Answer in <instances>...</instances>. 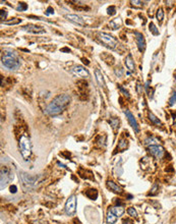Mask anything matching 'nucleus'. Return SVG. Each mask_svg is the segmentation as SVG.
I'll use <instances>...</instances> for the list:
<instances>
[{"mask_svg": "<svg viewBox=\"0 0 176 224\" xmlns=\"http://www.w3.org/2000/svg\"><path fill=\"white\" fill-rule=\"evenodd\" d=\"M70 96L67 94H60L55 97L45 108V113L49 116H56L61 114L69 105Z\"/></svg>", "mask_w": 176, "mask_h": 224, "instance_id": "f257e3e1", "label": "nucleus"}, {"mask_svg": "<svg viewBox=\"0 0 176 224\" xmlns=\"http://www.w3.org/2000/svg\"><path fill=\"white\" fill-rule=\"evenodd\" d=\"M2 64L8 69L16 71L20 66V60L19 56L12 51H5L1 57Z\"/></svg>", "mask_w": 176, "mask_h": 224, "instance_id": "f03ea898", "label": "nucleus"}, {"mask_svg": "<svg viewBox=\"0 0 176 224\" xmlns=\"http://www.w3.org/2000/svg\"><path fill=\"white\" fill-rule=\"evenodd\" d=\"M19 151L20 154H22V158L27 161L29 158L32 155V144H31V140L27 135H22L19 138Z\"/></svg>", "mask_w": 176, "mask_h": 224, "instance_id": "7ed1b4c3", "label": "nucleus"}, {"mask_svg": "<svg viewBox=\"0 0 176 224\" xmlns=\"http://www.w3.org/2000/svg\"><path fill=\"white\" fill-rule=\"evenodd\" d=\"M19 179L22 180L25 187L29 188H34L40 182V177L36 175H31L26 172H19Z\"/></svg>", "mask_w": 176, "mask_h": 224, "instance_id": "20e7f679", "label": "nucleus"}, {"mask_svg": "<svg viewBox=\"0 0 176 224\" xmlns=\"http://www.w3.org/2000/svg\"><path fill=\"white\" fill-rule=\"evenodd\" d=\"M98 38L106 47L110 48V49H114L116 47L117 39L114 36H112V35H110L108 33H104V32H100V33H98Z\"/></svg>", "mask_w": 176, "mask_h": 224, "instance_id": "39448f33", "label": "nucleus"}, {"mask_svg": "<svg viewBox=\"0 0 176 224\" xmlns=\"http://www.w3.org/2000/svg\"><path fill=\"white\" fill-rule=\"evenodd\" d=\"M65 213L69 216H71L77 211V197L74 195H71L66 201L65 204Z\"/></svg>", "mask_w": 176, "mask_h": 224, "instance_id": "423d86ee", "label": "nucleus"}, {"mask_svg": "<svg viewBox=\"0 0 176 224\" xmlns=\"http://www.w3.org/2000/svg\"><path fill=\"white\" fill-rule=\"evenodd\" d=\"M12 178H13V175L11 174L9 169H7V168H4L3 169V168H2L1 169V176H0V179H1L0 188H1V190H3V188L8 184V182H9Z\"/></svg>", "mask_w": 176, "mask_h": 224, "instance_id": "0eeeda50", "label": "nucleus"}, {"mask_svg": "<svg viewBox=\"0 0 176 224\" xmlns=\"http://www.w3.org/2000/svg\"><path fill=\"white\" fill-rule=\"evenodd\" d=\"M149 152L153 155L155 158L160 159L164 155V148L159 145H150L149 146Z\"/></svg>", "mask_w": 176, "mask_h": 224, "instance_id": "6e6552de", "label": "nucleus"}, {"mask_svg": "<svg viewBox=\"0 0 176 224\" xmlns=\"http://www.w3.org/2000/svg\"><path fill=\"white\" fill-rule=\"evenodd\" d=\"M71 72L75 75V77H78V78H88L90 75L88 69H86L84 66H81V65L73 66V67L71 68Z\"/></svg>", "mask_w": 176, "mask_h": 224, "instance_id": "1a4fd4ad", "label": "nucleus"}, {"mask_svg": "<svg viewBox=\"0 0 176 224\" xmlns=\"http://www.w3.org/2000/svg\"><path fill=\"white\" fill-rule=\"evenodd\" d=\"M124 114L126 115V118H127V120H128V122H129V124H130V126L133 127V130L136 133H139L140 132V126H139V123H137V121H136V119L134 118V116H133V113H131L129 110H124Z\"/></svg>", "mask_w": 176, "mask_h": 224, "instance_id": "9d476101", "label": "nucleus"}, {"mask_svg": "<svg viewBox=\"0 0 176 224\" xmlns=\"http://www.w3.org/2000/svg\"><path fill=\"white\" fill-rule=\"evenodd\" d=\"M23 31L29 32V33H33V34H44L45 33V30L44 28L40 27V26H36V25H27L23 26L22 28Z\"/></svg>", "mask_w": 176, "mask_h": 224, "instance_id": "9b49d317", "label": "nucleus"}, {"mask_svg": "<svg viewBox=\"0 0 176 224\" xmlns=\"http://www.w3.org/2000/svg\"><path fill=\"white\" fill-rule=\"evenodd\" d=\"M134 37H136V41L137 47H139V50L140 52L145 51L146 41H145V38L143 36V34L140 33V32H134Z\"/></svg>", "mask_w": 176, "mask_h": 224, "instance_id": "f8f14e48", "label": "nucleus"}, {"mask_svg": "<svg viewBox=\"0 0 176 224\" xmlns=\"http://www.w3.org/2000/svg\"><path fill=\"white\" fill-rule=\"evenodd\" d=\"M64 16H65L66 19H68L69 22H73V24H77L78 26H85L84 19L80 16H78V14H65Z\"/></svg>", "mask_w": 176, "mask_h": 224, "instance_id": "ddd939ff", "label": "nucleus"}, {"mask_svg": "<svg viewBox=\"0 0 176 224\" xmlns=\"http://www.w3.org/2000/svg\"><path fill=\"white\" fill-rule=\"evenodd\" d=\"M124 63H125V65H126L127 69L130 72H133L134 71H136V65H134V61L133 59V56H131V54H128L127 56L125 57Z\"/></svg>", "mask_w": 176, "mask_h": 224, "instance_id": "4468645a", "label": "nucleus"}, {"mask_svg": "<svg viewBox=\"0 0 176 224\" xmlns=\"http://www.w3.org/2000/svg\"><path fill=\"white\" fill-rule=\"evenodd\" d=\"M107 187L110 188L111 191H114V193L116 194H122V188L120 187V185H118L117 183H115L114 181H112V180H108L107 181Z\"/></svg>", "mask_w": 176, "mask_h": 224, "instance_id": "2eb2a0df", "label": "nucleus"}, {"mask_svg": "<svg viewBox=\"0 0 176 224\" xmlns=\"http://www.w3.org/2000/svg\"><path fill=\"white\" fill-rule=\"evenodd\" d=\"M95 77H96V81L98 83V85L102 88H105L106 85H105V81H104V77L102 74V72L99 71L98 68L95 69Z\"/></svg>", "mask_w": 176, "mask_h": 224, "instance_id": "dca6fc26", "label": "nucleus"}, {"mask_svg": "<svg viewBox=\"0 0 176 224\" xmlns=\"http://www.w3.org/2000/svg\"><path fill=\"white\" fill-rule=\"evenodd\" d=\"M121 25H122V22L120 17H116V19H114L113 20H111L109 22V27L112 29V30H117L118 28L121 27Z\"/></svg>", "mask_w": 176, "mask_h": 224, "instance_id": "f3484780", "label": "nucleus"}, {"mask_svg": "<svg viewBox=\"0 0 176 224\" xmlns=\"http://www.w3.org/2000/svg\"><path fill=\"white\" fill-rule=\"evenodd\" d=\"M118 219V217L116 216L115 214L113 213L112 211L109 210L107 213V217H106V221H107V224H114Z\"/></svg>", "mask_w": 176, "mask_h": 224, "instance_id": "a211bd4d", "label": "nucleus"}, {"mask_svg": "<svg viewBox=\"0 0 176 224\" xmlns=\"http://www.w3.org/2000/svg\"><path fill=\"white\" fill-rule=\"evenodd\" d=\"M109 210L112 211L117 217H120L123 213H124V208L121 207V206H115V207H112L111 209H109Z\"/></svg>", "mask_w": 176, "mask_h": 224, "instance_id": "6ab92c4d", "label": "nucleus"}, {"mask_svg": "<svg viewBox=\"0 0 176 224\" xmlns=\"http://www.w3.org/2000/svg\"><path fill=\"white\" fill-rule=\"evenodd\" d=\"M149 118H150V120H151V122H153V123L156 124V126H161V124H162V122H161L160 119L158 118L156 115H154V113L151 112V111L149 112Z\"/></svg>", "mask_w": 176, "mask_h": 224, "instance_id": "aec40b11", "label": "nucleus"}, {"mask_svg": "<svg viewBox=\"0 0 176 224\" xmlns=\"http://www.w3.org/2000/svg\"><path fill=\"white\" fill-rule=\"evenodd\" d=\"M109 123L111 124V126L113 127V129H117V127H118V126H119V119L111 118L109 120Z\"/></svg>", "mask_w": 176, "mask_h": 224, "instance_id": "412c9836", "label": "nucleus"}, {"mask_svg": "<svg viewBox=\"0 0 176 224\" xmlns=\"http://www.w3.org/2000/svg\"><path fill=\"white\" fill-rule=\"evenodd\" d=\"M150 31H151L154 35H159V30L157 29L154 22H151V24H150Z\"/></svg>", "mask_w": 176, "mask_h": 224, "instance_id": "4be33fe9", "label": "nucleus"}, {"mask_svg": "<svg viewBox=\"0 0 176 224\" xmlns=\"http://www.w3.org/2000/svg\"><path fill=\"white\" fill-rule=\"evenodd\" d=\"M127 213H128V215H129V216H131V217H137V212H136V209L133 208V207L128 208Z\"/></svg>", "mask_w": 176, "mask_h": 224, "instance_id": "5701e85b", "label": "nucleus"}, {"mask_svg": "<svg viewBox=\"0 0 176 224\" xmlns=\"http://www.w3.org/2000/svg\"><path fill=\"white\" fill-rule=\"evenodd\" d=\"M156 16H157L158 20H162V19H163V17H164V12H163V9H162V8H159V9L157 10Z\"/></svg>", "mask_w": 176, "mask_h": 224, "instance_id": "b1692460", "label": "nucleus"}, {"mask_svg": "<svg viewBox=\"0 0 176 224\" xmlns=\"http://www.w3.org/2000/svg\"><path fill=\"white\" fill-rule=\"evenodd\" d=\"M20 22H22V19H10L9 22H5V24L6 25H17V24H19Z\"/></svg>", "mask_w": 176, "mask_h": 224, "instance_id": "393cba45", "label": "nucleus"}, {"mask_svg": "<svg viewBox=\"0 0 176 224\" xmlns=\"http://www.w3.org/2000/svg\"><path fill=\"white\" fill-rule=\"evenodd\" d=\"M28 8V5L25 3V2H20L19 4V6H17V10L19 11H23V10H27Z\"/></svg>", "mask_w": 176, "mask_h": 224, "instance_id": "a878e982", "label": "nucleus"}, {"mask_svg": "<svg viewBox=\"0 0 176 224\" xmlns=\"http://www.w3.org/2000/svg\"><path fill=\"white\" fill-rule=\"evenodd\" d=\"M126 147H127V142L125 140H121L118 145V148L119 149H125Z\"/></svg>", "mask_w": 176, "mask_h": 224, "instance_id": "bb28decb", "label": "nucleus"}, {"mask_svg": "<svg viewBox=\"0 0 176 224\" xmlns=\"http://www.w3.org/2000/svg\"><path fill=\"white\" fill-rule=\"evenodd\" d=\"M174 104H176V94H173L172 97L169 99V105L173 106Z\"/></svg>", "mask_w": 176, "mask_h": 224, "instance_id": "cd10ccee", "label": "nucleus"}, {"mask_svg": "<svg viewBox=\"0 0 176 224\" xmlns=\"http://www.w3.org/2000/svg\"><path fill=\"white\" fill-rule=\"evenodd\" d=\"M116 12V8L114 6H110L108 8V14H110V16H113V14H115Z\"/></svg>", "mask_w": 176, "mask_h": 224, "instance_id": "c85d7f7f", "label": "nucleus"}, {"mask_svg": "<svg viewBox=\"0 0 176 224\" xmlns=\"http://www.w3.org/2000/svg\"><path fill=\"white\" fill-rule=\"evenodd\" d=\"M130 3L133 5H136V6H143V2L142 1H136V0H133V1H130Z\"/></svg>", "mask_w": 176, "mask_h": 224, "instance_id": "c756f323", "label": "nucleus"}, {"mask_svg": "<svg viewBox=\"0 0 176 224\" xmlns=\"http://www.w3.org/2000/svg\"><path fill=\"white\" fill-rule=\"evenodd\" d=\"M7 16V12L5 10H1V16H0V19H1V20L3 22V20L5 19V17H6Z\"/></svg>", "mask_w": 176, "mask_h": 224, "instance_id": "7c9ffc66", "label": "nucleus"}, {"mask_svg": "<svg viewBox=\"0 0 176 224\" xmlns=\"http://www.w3.org/2000/svg\"><path fill=\"white\" fill-rule=\"evenodd\" d=\"M54 13V9L52 7H48V9L46 11V16H50V14H53Z\"/></svg>", "mask_w": 176, "mask_h": 224, "instance_id": "2f4dec72", "label": "nucleus"}, {"mask_svg": "<svg viewBox=\"0 0 176 224\" xmlns=\"http://www.w3.org/2000/svg\"><path fill=\"white\" fill-rule=\"evenodd\" d=\"M17 191V188L16 187V185H11L10 187V193L11 194H16Z\"/></svg>", "mask_w": 176, "mask_h": 224, "instance_id": "473e14b6", "label": "nucleus"}, {"mask_svg": "<svg viewBox=\"0 0 176 224\" xmlns=\"http://www.w3.org/2000/svg\"><path fill=\"white\" fill-rule=\"evenodd\" d=\"M157 188H158V185L157 184H155L154 185V188H153V190H152V193L151 194H150V195H155V194H156L157 193Z\"/></svg>", "mask_w": 176, "mask_h": 224, "instance_id": "72a5a7b5", "label": "nucleus"}, {"mask_svg": "<svg viewBox=\"0 0 176 224\" xmlns=\"http://www.w3.org/2000/svg\"><path fill=\"white\" fill-rule=\"evenodd\" d=\"M120 90H121V92H123V93H124V95L126 96L127 98H129V94H128V92H127V91H125V90L123 89L122 87H120Z\"/></svg>", "mask_w": 176, "mask_h": 224, "instance_id": "f704fd0d", "label": "nucleus"}, {"mask_svg": "<svg viewBox=\"0 0 176 224\" xmlns=\"http://www.w3.org/2000/svg\"><path fill=\"white\" fill-rule=\"evenodd\" d=\"M115 74H116V75H118V77H121L122 75V69L121 68H119V71H115Z\"/></svg>", "mask_w": 176, "mask_h": 224, "instance_id": "c9c22d12", "label": "nucleus"}, {"mask_svg": "<svg viewBox=\"0 0 176 224\" xmlns=\"http://www.w3.org/2000/svg\"><path fill=\"white\" fill-rule=\"evenodd\" d=\"M175 126H176V121H175Z\"/></svg>", "mask_w": 176, "mask_h": 224, "instance_id": "e433bc0d", "label": "nucleus"}]
</instances>
